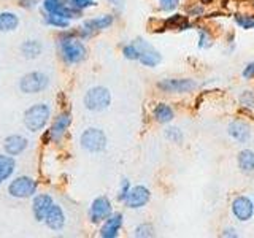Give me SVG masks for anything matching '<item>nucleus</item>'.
I'll return each instance as SVG.
<instances>
[{
  "label": "nucleus",
  "mask_w": 254,
  "mask_h": 238,
  "mask_svg": "<svg viewBox=\"0 0 254 238\" xmlns=\"http://www.w3.org/2000/svg\"><path fill=\"white\" fill-rule=\"evenodd\" d=\"M79 145L91 154H100L107 149L108 138L105 132L99 127H87L79 135Z\"/></svg>",
  "instance_id": "20e7f679"
},
{
  "label": "nucleus",
  "mask_w": 254,
  "mask_h": 238,
  "mask_svg": "<svg viewBox=\"0 0 254 238\" xmlns=\"http://www.w3.org/2000/svg\"><path fill=\"white\" fill-rule=\"evenodd\" d=\"M59 53H61L62 60L68 63V65L81 63L87 56V50L83 43V40L78 37V34H73V32H65V34L61 35Z\"/></svg>",
  "instance_id": "f257e3e1"
},
{
  "label": "nucleus",
  "mask_w": 254,
  "mask_h": 238,
  "mask_svg": "<svg viewBox=\"0 0 254 238\" xmlns=\"http://www.w3.org/2000/svg\"><path fill=\"white\" fill-rule=\"evenodd\" d=\"M110 2H111V3H116V2H118V0H110Z\"/></svg>",
  "instance_id": "a19ab883"
},
{
  "label": "nucleus",
  "mask_w": 254,
  "mask_h": 238,
  "mask_svg": "<svg viewBox=\"0 0 254 238\" xmlns=\"http://www.w3.org/2000/svg\"><path fill=\"white\" fill-rule=\"evenodd\" d=\"M164 137L169 140L173 145H181L185 141V133L180 129V127H175V125H169L167 129L164 130Z\"/></svg>",
  "instance_id": "bb28decb"
},
{
  "label": "nucleus",
  "mask_w": 254,
  "mask_h": 238,
  "mask_svg": "<svg viewBox=\"0 0 254 238\" xmlns=\"http://www.w3.org/2000/svg\"><path fill=\"white\" fill-rule=\"evenodd\" d=\"M123 56H124V59H127V60H138L140 53H138L137 45H135L133 42L124 45L123 46Z\"/></svg>",
  "instance_id": "2f4dec72"
},
{
  "label": "nucleus",
  "mask_w": 254,
  "mask_h": 238,
  "mask_svg": "<svg viewBox=\"0 0 254 238\" xmlns=\"http://www.w3.org/2000/svg\"><path fill=\"white\" fill-rule=\"evenodd\" d=\"M54 205V200L50 194H38L34 197V202H32V213H34V218L38 222H45V218L48 211L51 210V206Z\"/></svg>",
  "instance_id": "f3484780"
},
{
  "label": "nucleus",
  "mask_w": 254,
  "mask_h": 238,
  "mask_svg": "<svg viewBox=\"0 0 254 238\" xmlns=\"http://www.w3.org/2000/svg\"><path fill=\"white\" fill-rule=\"evenodd\" d=\"M124 224V214L123 213H111L110 216L102 222V227L99 230V235L102 238H116L119 235Z\"/></svg>",
  "instance_id": "dca6fc26"
},
{
  "label": "nucleus",
  "mask_w": 254,
  "mask_h": 238,
  "mask_svg": "<svg viewBox=\"0 0 254 238\" xmlns=\"http://www.w3.org/2000/svg\"><path fill=\"white\" fill-rule=\"evenodd\" d=\"M237 165L242 173L254 175V151L245 148L237 154Z\"/></svg>",
  "instance_id": "4be33fe9"
},
{
  "label": "nucleus",
  "mask_w": 254,
  "mask_h": 238,
  "mask_svg": "<svg viewBox=\"0 0 254 238\" xmlns=\"http://www.w3.org/2000/svg\"><path fill=\"white\" fill-rule=\"evenodd\" d=\"M51 119V107L48 103H35L24 111V125L32 133L42 132Z\"/></svg>",
  "instance_id": "f03ea898"
},
{
  "label": "nucleus",
  "mask_w": 254,
  "mask_h": 238,
  "mask_svg": "<svg viewBox=\"0 0 254 238\" xmlns=\"http://www.w3.org/2000/svg\"><path fill=\"white\" fill-rule=\"evenodd\" d=\"M111 213H113V203H111V200L107 195H99L92 200L87 216H89V221L92 224H102Z\"/></svg>",
  "instance_id": "f8f14e48"
},
{
  "label": "nucleus",
  "mask_w": 254,
  "mask_h": 238,
  "mask_svg": "<svg viewBox=\"0 0 254 238\" xmlns=\"http://www.w3.org/2000/svg\"><path fill=\"white\" fill-rule=\"evenodd\" d=\"M230 214L238 222H250L254 218V200L250 195H237L230 203Z\"/></svg>",
  "instance_id": "9d476101"
},
{
  "label": "nucleus",
  "mask_w": 254,
  "mask_h": 238,
  "mask_svg": "<svg viewBox=\"0 0 254 238\" xmlns=\"http://www.w3.org/2000/svg\"><path fill=\"white\" fill-rule=\"evenodd\" d=\"M29 141L27 138H24L22 135H10L3 140V149L6 154L10 156H21L24 151L27 149Z\"/></svg>",
  "instance_id": "6ab92c4d"
},
{
  "label": "nucleus",
  "mask_w": 254,
  "mask_h": 238,
  "mask_svg": "<svg viewBox=\"0 0 254 238\" xmlns=\"http://www.w3.org/2000/svg\"><path fill=\"white\" fill-rule=\"evenodd\" d=\"M70 124H71L70 111H62V113H59L54 118V121H53L50 129L46 130L43 140L46 143H59L64 137H65Z\"/></svg>",
  "instance_id": "6e6552de"
},
{
  "label": "nucleus",
  "mask_w": 254,
  "mask_h": 238,
  "mask_svg": "<svg viewBox=\"0 0 254 238\" xmlns=\"http://www.w3.org/2000/svg\"><path fill=\"white\" fill-rule=\"evenodd\" d=\"M113 24H115V16L113 14H102V16H97V18L86 19L83 22L81 29L78 30V37L81 40L92 38L95 34H99V32L110 29Z\"/></svg>",
  "instance_id": "423d86ee"
},
{
  "label": "nucleus",
  "mask_w": 254,
  "mask_h": 238,
  "mask_svg": "<svg viewBox=\"0 0 254 238\" xmlns=\"http://www.w3.org/2000/svg\"><path fill=\"white\" fill-rule=\"evenodd\" d=\"M133 43L137 45L138 48V53H140V58H138V62L141 63L143 67H157L159 63L162 62V54L159 53L156 48L151 45L149 42L143 38H135Z\"/></svg>",
  "instance_id": "ddd939ff"
},
{
  "label": "nucleus",
  "mask_w": 254,
  "mask_h": 238,
  "mask_svg": "<svg viewBox=\"0 0 254 238\" xmlns=\"http://www.w3.org/2000/svg\"><path fill=\"white\" fill-rule=\"evenodd\" d=\"M65 222H67V218H65V213H64V210H62V206L54 203L51 206V210L48 211L46 218H45L46 227L54 230V232H61V230L65 227Z\"/></svg>",
  "instance_id": "a211bd4d"
},
{
  "label": "nucleus",
  "mask_w": 254,
  "mask_h": 238,
  "mask_svg": "<svg viewBox=\"0 0 254 238\" xmlns=\"http://www.w3.org/2000/svg\"><path fill=\"white\" fill-rule=\"evenodd\" d=\"M50 86V76L43 71H30L19 79V89L24 94L43 92Z\"/></svg>",
  "instance_id": "0eeeda50"
},
{
  "label": "nucleus",
  "mask_w": 254,
  "mask_h": 238,
  "mask_svg": "<svg viewBox=\"0 0 254 238\" xmlns=\"http://www.w3.org/2000/svg\"><path fill=\"white\" fill-rule=\"evenodd\" d=\"M16 170V162H14V157L10 154H0V186L3 182L13 177V173Z\"/></svg>",
  "instance_id": "5701e85b"
},
{
  "label": "nucleus",
  "mask_w": 254,
  "mask_h": 238,
  "mask_svg": "<svg viewBox=\"0 0 254 238\" xmlns=\"http://www.w3.org/2000/svg\"><path fill=\"white\" fill-rule=\"evenodd\" d=\"M186 16H189V18H203V16H205V5L195 3V5L188 6L186 8Z\"/></svg>",
  "instance_id": "72a5a7b5"
},
{
  "label": "nucleus",
  "mask_w": 254,
  "mask_h": 238,
  "mask_svg": "<svg viewBox=\"0 0 254 238\" xmlns=\"http://www.w3.org/2000/svg\"><path fill=\"white\" fill-rule=\"evenodd\" d=\"M195 22L189 21V16L175 13L169 16L167 19H164V27L162 29H173V30H188V29H194Z\"/></svg>",
  "instance_id": "aec40b11"
},
{
  "label": "nucleus",
  "mask_w": 254,
  "mask_h": 238,
  "mask_svg": "<svg viewBox=\"0 0 254 238\" xmlns=\"http://www.w3.org/2000/svg\"><path fill=\"white\" fill-rule=\"evenodd\" d=\"M200 3L206 6V5H211V3H213V0H200Z\"/></svg>",
  "instance_id": "ea45409f"
},
{
  "label": "nucleus",
  "mask_w": 254,
  "mask_h": 238,
  "mask_svg": "<svg viewBox=\"0 0 254 238\" xmlns=\"http://www.w3.org/2000/svg\"><path fill=\"white\" fill-rule=\"evenodd\" d=\"M68 3L71 6L78 8V10H81V11L86 10V8H91L94 5H97V2H95V0H68Z\"/></svg>",
  "instance_id": "c9c22d12"
},
{
  "label": "nucleus",
  "mask_w": 254,
  "mask_h": 238,
  "mask_svg": "<svg viewBox=\"0 0 254 238\" xmlns=\"http://www.w3.org/2000/svg\"><path fill=\"white\" fill-rule=\"evenodd\" d=\"M45 24H46V26L54 27V29L67 30L70 27V19H65V18H62V16H58V14L45 13Z\"/></svg>",
  "instance_id": "a878e982"
},
{
  "label": "nucleus",
  "mask_w": 254,
  "mask_h": 238,
  "mask_svg": "<svg viewBox=\"0 0 254 238\" xmlns=\"http://www.w3.org/2000/svg\"><path fill=\"white\" fill-rule=\"evenodd\" d=\"M133 237L135 238H153V237H156L154 226L149 224V222H141V224H138L133 229Z\"/></svg>",
  "instance_id": "c756f323"
},
{
  "label": "nucleus",
  "mask_w": 254,
  "mask_h": 238,
  "mask_svg": "<svg viewBox=\"0 0 254 238\" xmlns=\"http://www.w3.org/2000/svg\"><path fill=\"white\" fill-rule=\"evenodd\" d=\"M234 21L240 29L243 30H253L254 29V14L248 13H235Z\"/></svg>",
  "instance_id": "cd10ccee"
},
{
  "label": "nucleus",
  "mask_w": 254,
  "mask_h": 238,
  "mask_svg": "<svg viewBox=\"0 0 254 238\" xmlns=\"http://www.w3.org/2000/svg\"><path fill=\"white\" fill-rule=\"evenodd\" d=\"M227 135L238 145H245L253 138V125L246 119L235 118L227 125Z\"/></svg>",
  "instance_id": "4468645a"
},
{
  "label": "nucleus",
  "mask_w": 254,
  "mask_h": 238,
  "mask_svg": "<svg viewBox=\"0 0 254 238\" xmlns=\"http://www.w3.org/2000/svg\"><path fill=\"white\" fill-rule=\"evenodd\" d=\"M151 200V190L145 184H137L130 187V192L127 194L124 205L129 210H141Z\"/></svg>",
  "instance_id": "2eb2a0df"
},
{
  "label": "nucleus",
  "mask_w": 254,
  "mask_h": 238,
  "mask_svg": "<svg viewBox=\"0 0 254 238\" xmlns=\"http://www.w3.org/2000/svg\"><path fill=\"white\" fill-rule=\"evenodd\" d=\"M157 3H159V10H162L165 13H170V11H175L180 6L181 0H157Z\"/></svg>",
  "instance_id": "f704fd0d"
},
{
  "label": "nucleus",
  "mask_w": 254,
  "mask_h": 238,
  "mask_svg": "<svg viewBox=\"0 0 254 238\" xmlns=\"http://www.w3.org/2000/svg\"><path fill=\"white\" fill-rule=\"evenodd\" d=\"M198 83L192 78H164L156 87L164 94H189L197 89Z\"/></svg>",
  "instance_id": "39448f33"
},
{
  "label": "nucleus",
  "mask_w": 254,
  "mask_h": 238,
  "mask_svg": "<svg viewBox=\"0 0 254 238\" xmlns=\"http://www.w3.org/2000/svg\"><path fill=\"white\" fill-rule=\"evenodd\" d=\"M238 103L245 110H254V91L253 89H245L238 95Z\"/></svg>",
  "instance_id": "7c9ffc66"
},
{
  "label": "nucleus",
  "mask_w": 254,
  "mask_h": 238,
  "mask_svg": "<svg viewBox=\"0 0 254 238\" xmlns=\"http://www.w3.org/2000/svg\"><path fill=\"white\" fill-rule=\"evenodd\" d=\"M153 119L159 124H170L173 119H175V110L170 103H165V102H161L157 103V105L153 108Z\"/></svg>",
  "instance_id": "412c9836"
},
{
  "label": "nucleus",
  "mask_w": 254,
  "mask_h": 238,
  "mask_svg": "<svg viewBox=\"0 0 254 238\" xmlns=\"http://www.w3.org/2000/svg\"><path fill=\"white\" fill-rule=\"evenodd\" d=\"M130 181L127 179V178H123L121 181V184H119V189H118V194H116V198H118V202H123L127 198V194L130 192Z\"/></svg>",
  "instance_id": "473e14b6"
},
{
  "label": "nucleus",
  "mask_w": 254,
  "mask_h": 238,
  "mask_svg": "<svg viewBox=\"0 0 254 238\" xmlns=\"http://www.w3.org/2000/svg\"><path fill=\"white\" fill-rule=\"evenodd\" d=\"M19 26V18L18 14L11 11H3L0 13V32H13Z\"/></svg>",
  "instance_id": "393cba45"
},
{
  "label": "nucleus",
  "mask_w": 254,
  "mask_h": 238,
  "mask_svg": "<svg viewBox=\"0 0 254 238\" xmlns=\"http://www.w3.org/2000/svg\"><path fill=\"white\" fill-rule=\"evenodd\" d=\"M43 10L48 14H58L65 19H78L83 16V11L71 6L68 0H43Z\"/></svg>",
  "instance_id": "9b49d317"
},
{
  "label": "nucleus",
  "mask_w": 254,
  "mask_h": 238,
  "mask_svg": "<svg viewBox=\"0 0 254 238\" xmlns=\"http://www.w3.org/2000/svg\"><path fill=\"white\" fill-rule=\"evenodd\" d=\"M37 3H38V0H19V5H21L22 8H27V10H30V8H34Z\"/></svg>",
  "instance_id": "58836bf2"
},
{
  "label": "nucleus",
  "mask_w": 254,
  "mask_h": 238,
  "mask_svg": "<svg viewBox=\"0 0 254 238\" xmlns=\"http://www.w3.org/2000/svg\"><path fill=\"white\" fill-rule=\"evenodd\" d=\"M38 182L30 177H18L8 184V194L14 198H29L37 194Z\"/></svg>",
  "instance_id": "1a4fd4ad"
},
{
  "label": "nucleus",
  "mask_w": 254,
  "mask_h": 238,
  "mask_svg": "<svg viewBox=\"0 0 254 238\" xmlns=\"http://www.w3.org/2000/svg\"><path fill=\"white\" fill-rule=\"evenodd\" d=\"M83 103L86 110L92 113H100L111 105V92L105 86H92L86 91Z\"/></svg>",
  "instance_id": "7ed1b4c3"
},
{
  "label": "nucleus",
  "mask_w": 254,
  "mask_h": 238,
  "mask_svg": "<svg viewBox=\"0 0 254 238\" xmlns=\"http://www.w3.org/2000/svg\"><path fill=\"white\" fill-rule=\"evenodd\" d=\"M195 27H197V34H198V48H200V50H206V48H210L213 45L211 32L206 27H203V26H197V24H195Z\"/></svg>",
  "instance_id": "c85d7f7f"
},
{
  "label": "nucleus",
  "mask_w": 254,
  "mask_h": 238,
  "mask_svg": "<svg viewBox=\"0 0 254 238\" xmlns=\"http://www.w3.org/2000/svg\"><path fill=\"white\" fill-rule=\"evenodd\" d=\"M43 51V45L38 40H26L21 45V54L26 59H37Z\"/></svg>",
  "instance_id": "b1692460"
},
{
  "label": "nucleus",
  "mask_w": 254,
  "mask_h": 238,
  "mask_svg": "<svg viewBox=\"0 0 254 238\" xmlns=\"http://www.w3.org/2000/svg\"><path fill=\"white\" fill-rule=\"evenodd\" d=\"M242 76L245 79H254V62H248V63H246L243 71H242Z\"/></svg>",
  "instance_id": "e433bc0d"
},
{
  "label": "nucleus",
  "mask_w": 254,
  "mask_h": 238,
  "mask_svg": "<svg viewBox=\"0 0 254 238\" xmlns=\"http://www.w3.org/2000/svg\"><path fill=\"white\" fill-rule=\"evenodd\" d=\"M221 237H222V238H237L238 234H237V230H235L234 227H226V229L221 232Z\"/></svg>",
  "instance_id": "4c0bfd02"
}]
</instances>
